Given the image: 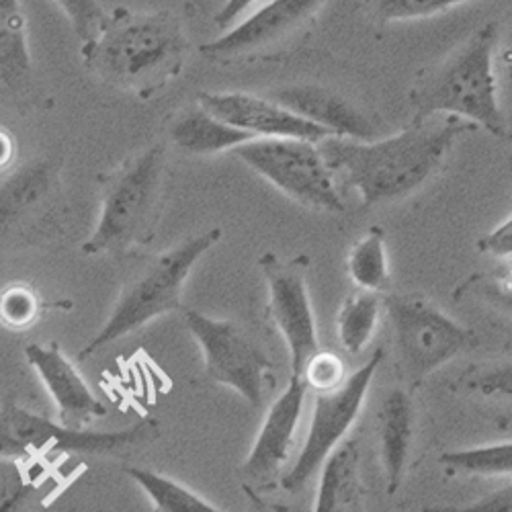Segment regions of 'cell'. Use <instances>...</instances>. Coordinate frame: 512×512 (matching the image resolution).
<instances>
[{
    "instance_id": "6da1fadb",
    "label": "cell",
    "mask_w": 512,
    "mask_h": 512,
    "mask_svg": "<svg viewBox=\"0 0 512 512\" xmlns=\"http://www.w3.org/2000/svg\"><path fill=\"white\" fill-rule=\"evenodd\" d=\"M478 132L459 117L414 119L406 130L375 142L322 140L320 152L336 185L357 191L363 209L398 203L418 193L447 162L455 144Z\"/></svg>"
},
{
    "instance_id": "7a4b0ae2",
    "label": "cell",
    "mask_w": 512,
    "mask_h": 512,
    "mask_svg": "<svg viewBox=\"0 0 512 512\" xmlns=\"http://www.w3.org/2000/svg\"><path fill=\"white\" fill-rule=\"evenodd\" d=\"M82 60L99 80L150 99L185 66L187 37L170 11L107 13L101 29L82 44Z\"/></svg>"
},
{
    "instance_id": "3957f363",
    "label": "cell",
    "mask_w": 512,
    "mask_h": 512,
    "mask_svg": "<svg viewBox=\"0 0 512 512\" xmlns=\"http://www.w3.org/2000/svg\"><path fill=\"white\" fill-rule=\"evenodd\" d=\"M496 44L498 25L490 21L443 60L422 68L408 93L414 119L459 117L496 138H508L494 70Z\"/></svg>"
},
{
    "instance_id": "277c9868",
    "label": "cell",
    "mask_w": 512,
    "mask_h": 512,
    "mask_svg": "<svg viewBox=\"0 0 512 512\" xmlns=\"http://www.w3.org/2000/svg\"><path fill=\"white\" fill-rule=\"evenodd\" d=\"M168 168V146L156 142L101 177L99 220L82 244L84 254H113L154 238Z\"/></svg>"
},
{
    "instance_id": "5b68a950",
    "label": "cell",
    "mask_w": 512,
    "mask_h": 512,
    "mask_svg": "<svg viewBox=\"0 0 512 512\" xmlns=\"http://www.w3.org/2000/svg\"><path fill=\"white\" fill-rule=\"evenodd\" d=\"M222 234V228L193 234L148 261L140 273L123 285L107 322L78 353V361L97 355L160 316L181 312L183 291L193 267L222 240Z\"/></svg>"
},
{
    "instance_id": "8992f818",
    "label": "cell",
    "mask_w": 512,
    "mask_h": 512,
    "mask_svg": "<svg viewBox=\"0 0 512 512\" xmlns=\"http://www.w3.org/2000/svg\"><path fill=\"white\" fill-rule=\"evenodd\" d=\"M398 375L416 392L437 369L478 345L474 330L465 328L431 297L422 293H388L383 297Z\"/></svg>"
},
{
    "instance_id": "52a82bcc",
    "label": "cell",
    "mask_w": 512,
    "mask_h": 512,
    "mask_svg": "<svg viewBox=\"0 0 512 512\" xmlns=\"http://www.w3.org/2000/svg\"><path fill=\"white\" fill-rule=\"evenodd\" d=\"M158 435L160 424L152 416L111 433L91 429L72 431L48 416L23 408L13 398L0 404V457L3 459H29L37 455L123 457L148 447Z\"/></svg>"
},
{
    "instance_id": "ba28073f",
    "label": "cell",
    "mask_w": 512,
    "mask_h": 512,
    "mask_svg": "<svg viewBox=\"0 0 512 512\" xmlns=\"http://www.w3.org/2000/svg\"><path fill=\"white\" fill-rule=\"evenodd\" d=\"M234 156L297 205L324 213H343L347 209L316 142L259 138L240 146Z\"/></svg>"
},
{
    "instance_id": "9c48e42d",
    "label": "cell",
    "mask_w": 512,
    "mask_h": 512,
    "mask_svg": "<svg viewBox=\"0 0 512 512\" xmlns=\"http://www.w3.org/2000/svg\"><path fill=\"white\" fill-rule=\"evenodd\" d=\"M185 326L201 349L205 377L232 388L252 408H259L273 381V363L265 351L234 320L189 310Z\"/></svg>"
},
{
    "instance_id": "30bf717a",
    "label": "cell",
    "mask_w": 512,
    "mask_h": 512,
    "mask_svg": "<svg viewBox=\"0 0 512 512\" xmlns=\"http://www.w3.org/2000/svg\"><path fill=\"white\" fill-rule=\"evenodd\" d=\"M259 269L267 287V316L283 336L291 375H302L306 363L320 351L308 285L312 259L304 252L279 256L267 250L259 256Z\"/></svg>"
},
{
    "instance_id": "8fae6325",
    "label": "cell",
    "mask_w": 512,
    "mask_h": 512,
    "mask_svg": "<svg viewBox=\"0 0 512 512\" xmlns=\"http://www.w3.org/2000/svg\"><path fill=\"white\" fill-rule=\"evenodd\" d=\"M328 0H269L199 52L218 64L252 62L287 52L304 37Z\"/></svg>"
},
{
    "instance_id": "7c38bea8",
    "label": "cell",
    "mask_w": 512,
    "mask_h": 512,
    "mask_svg": "<svg viewBox=\"0 0 512 512\" xmlns=\"http://www.w3.org/2000/svg\"><path fill=\"white\" fill-rule=\"evenodd\" d=\"M383 355L386 353L381 349L375 351L371 359L340 383L336 390L316 396L306 443L289 472L281 478V488L285 492H300L332 455V451L343 443L365 404L373 375L381 365Z\"/></svg>"
},
{
    "instance_id": "4fadbf2b",
    "label": "cell",
    "mask_w": 512,
    "mask_h": 512,
    "mask_svg": "<svg viewBox=\"0 0 512 512\" xmlns=\"http://www.w3.org/2000/svg\"><path fill=\"white\" fill-rule=\"evenodd\" d=\"M269 97L322 127L330 138L353 142H375L381 138L379 117L365 103L334 87L314 82L283 84L281 89L271 91Z\"/></svg>"
},
{
    "instance_id": "5bb4252c",
    "label": "cell",
    "mask_w": 512,
    "mask_h": 512,
    "mask_svg": "<svg viewBox=\"0 0 512 512\" xmlns=\"http://www.w3.org/2000/svg\"><path fill=\"white\" fill-rule=\"evenodd\" d=\"M306 394V381L300 375H291L281 396L271 404L261 431L242 463V484L263 492L273 480H277L281 467L291 455Z\"/></svg>"
},
{
    "instance_id": "9a60e30c",
    "label": "cell",
    "mask_w": 512,
    "mask_h": 512,
    "mask_svg": "<svg viewBox=\"0 0 512 512\" xmlns=\"http://www.w3.org/2000/svg\"><path fill=\"white\" fill-rule=\"evenodd\" d=\"M199 105L216 115L218 119L234 125L236 130L248 134L254 140L293 138L320 144L330 138L322 127L295 115L271 97H259L240 91L226 93H199Z\"/></svg>"
},
{
    "instance_id": "2e32d148",
    "label": "cell",
    "mask_w": 512,
    "mask_h": 512,
    "mask_svg": "<svg viewBox=\"0 0 512 512\" xmlns=\"http://www.w3.org/2000/svg\"><path fill=\"white\" fill-rule=\"evenodd\" d=\"M27 363L37 371L58 408V422L66 429L82 431L107 416L105 404L93 394L76 365L64 355L58 343L25 347Z\"/></svg>"
},
{
    "instance_id": "e0dca14e",
    "label": "cell",
    "mask_w": 512,
    "mask_h": 512,
    "mask_svg": "<svg viewBox=\"0 0 512 512\" xmlns=\"http://www.w3.org/2000/svg\"><path fill=\"white\" fill-rule=\"evenodd\" d=\"M60 168L50 158L23 164L0 185V246L33 226L58 197Z\"/></svg>"
},
{
    "instance_id": "ac0fdd59",
    "label": "cell",
    "mask_w": 512,
    "mask_h": 512,
    "mask_svg": "<svg viewBox=\"0 0 512 512\" xmlns=\"http://www.w3.org/2000/svg\"><path fill=\"white\" fill-rule=\"evenodd\" d=\"M381 465L386 474V492L394 496L408 474L416 431V408L412 392L396 388L381 400L377 414Z\"/></svg>"
},
{
    "instance_id": "d6986e66",
    "label": "cell",
    "mask_w": 512,
    "mask_h": 512,
    "mask_svg": "<svg viewBox=\"0 0 512 512\" xmlns=\"http://www.w3.org/2000/svg\"><path fill=\"white\" fill-rule=\"evenodd\" d=\"M0 89L27 105L37 97L27 17L21 0H0Z\"/></svg>"
},
{
    "instance_id": "ffe728a7",
    "label": "cell",
    "mask_w": 512,
    "mask_h": 512,
    "mask_svg": "<svg viewBox=\"0 0 512 512\" xmlns=\"http://www.w3.org/2000/svg\"><path fill=\"white\" fill-rule=\"evenodd\" d=\"M320 469L312 512H367L361 478V441L357 437L340 443Z\"/></svg>"
},
{
    "instance_id": "44dd1931",
    "label": "cell",
    "mask_w": 512,
    "mask_h": 512,
    "mask_svg": "<svg viewBox=\"0 0 512 512\" xmlns=\"http://www.w3.org/2000/svg\"><path fill=\"white\" fill-rule=\"evenodd\" d=\"M170 142L187 156H218L236 152L246 142L254 140L248 134L236 130L234 125L218 119L205 111L199 103L181 111L170 125Z\"/></svg>"
},
{
    "instance_id": "7402d4cb",
    "label": "cell",
    "mask_w": 512,
    "mask_h": 512,
    "mask_svg": "<svg viewBox=\"0 0 512 512\" xmlns=\"http://www.w3.org/2000/svg\"><path fill=\"white\" fill-rule=\"evenodd\" d=\"M386 230L371 226L347 252V273L365 291L388 293L392 289V269L388 259Z\"/></svg>"
},
{
    "instance_id": "603a6c76",
    "label": "cell",
    "mask_w": 512,
    "mask_h": 512,
    "mask_svg": "<svg viewBox=\"0 0 512 512\" xmlns=\"http://www.w3.org/2000/svg\"><path fill=\"white\" fill-rule=\"evenodd\" d=\"M381 308V297L373 291L357 289L345 297L336 316V326L340 345L345 347L347 353L359 355L365 351L375 336Z\"/></svg>"
},
{
    "instance_id": "cb8c5ba5",
    "label": "cell",
    "mask_w": 512,
    "mask_h": 512,
    "mask_svg": "<svg viewBox=\"0 0 512 512\" xmlns=\"http://www.w3.org/2000/svg\"><path fill=\"white\" fill-rule=\"evenodd\" d=\"M130 476L154 506V512H224L207 502L203 496L187 488L185 484L162 476L146 467H125Z\"/></svg>"
},
{
    "instance_id": "d4e9b609",
    "label": "cell",
    "mask_w": 512,
    "mask_h": 512,
    "mask_svg": "<svg viewBox=\"0 0 512 512\" xmlns=\"http://www.w3.org/2000/svg\"><path fill=\"white\" fill-rule=\"evenodd\" d=\"M453 392L488 404H512V359L480 363L453 381Z\"/></svg>"
},
{
    "instance_id": "484cf974",
    "label": "cell",
    "mask_w": 512,
    "mask_h": 512,
    "mask_svg": "<svg viewBox=\"0 0 512 512\" xmlns=\"http://www.w3.org/2000/svg\"><path fill=\"white\" fill-rule=\"evenodd\" d=\"M445 476L500 478L512 476V443L447 451L441 455Z\"/></svg>"
},
{
    "instance_id": "4316f807",
    "label": "cell",
    "mask_w": 512,
    "mask_h": 512,
    "mask_svg": "<svg viewBox=\"0 0 512 512\" xmlns=\"http://www.w3.org/2000/svg\"><path fill=\"white\" fill-rule=\"evenodd\" d=\"M474 3H498V0H365L369 13L379 23H404L429 19L457 7Z\"/></svg>"
},
{
    "instance_id": "83f0119b",
    "label": "cell",
    "mask_w": 512,
    "mask_h": 512,
    "mask_svg": "<svg viewBox=\"0 0 512 512\" xmlns=\"http://www.w3.org/2000/svg\"><path fill=\"white\" fill-rule=\"evenodd\" d=\"M39 314L41 300L31 285L11 283L0 291V324L7 330H27L39 320Z\"/></svg>"
},
{
    "instance_id": "f1b7e54d",
    "label": "cell",
    "mask_w": 512,
    "mask_h": 512,
    "mask_svg": "<svg viewBox=\"0 0 512 512\" xmlns=\"http://www.w3.org/2000/svg\"><path fill=\"white\" fill-rule=\"evenodd\" d=\"M300 377L306 381L308 390H314L316 394L332 392L345 381V363L338 355L320 349L306 363Z\"/></svg>"
},
{
    "instance_id": "f546056e",
    "label": "cell",
    "mask_w": 512,
    "mask_h": 512,
    "mask_svg": "<svg viewBox=\"0 0 512 512\" xmlns=\"http://www.w3.org/2000/svg\"><path fill=\"white\" fill-rule=\"evenodd\" d=\"M54 3L68 17L76 37L82 44L89 41L107 19L101 0H54Z\"/></svg>"
},
{
    "instance_id": "4dcf8cb0",
    "label": "cell",
    "mask_w": 512,
    "mask_h": 512,
    "mask_svg": "<svg viewBox=\"0 0 512 512\" xmlns=\"http://www.w3.org/2000/svg\"><path fill=\"white\" fill-rule=\"evenodd\" d=\"M463 295H478L484 304L512 318V285L502 283L496 275H474L467 279L455 291V297Z\"/></svg>"
},
{
    "instance_id": "1f68e13d",
    "label": "cell",
    "mask_w": 512,
    "mask_h": 512,
    "mask_svg": "<svg viewBox=\"0 0 512 512\" xmlns=\"http://www.w3.org/2000/svg\"><path fill=\"white\" fill-rule=\"evenodd\" d=\"M494 70L498 82L500 107L512 132V21L504 41L498 48V54H494Z\"/></svg>"
},
{
    "instance_id": "d6a6232c",
    "label": "cell",
    "mask_w": 512,
    "mask_h": 512,
    "mask_svg": "<svg viewBox=\"0 0 512 512\" xmlns=\"http://www.w3.org/2000/svg\"><path fill=\"white\" fill-rule=\"evenodd\" d=\"M422 512H512V486L494 490L469 506H429Z\"/></svg>"
},
{
    "instance_id": "836d02e7",
    "label": "cell",
    "mask_w": 512,
    "mask_h": 512,
    "mask_svg": "<svg viewBox=\"0 0 512 512\" xmlns=\"http://www.w3.org/2000/svg\"><path fill=\"white\" fill-rule=\"evenodd\" d=\"M478 250L490 254L494 259H512V211L494 230L478 240Z\"/></svg>"
},
{
    "instance_id": "e575fe53",
    "label": "cell",
    "mask_w": 512,
    "mask_h": 512,
    "mask_svg": "<svg viewBox=\"0 0 512 512\" xmlns=\"http://www.w3.org/2000/svg\"><path fill=\"white\" fill-rule=\"evenodd\" d=\"M259 3L261 0H224V3L218 7V11L213 13L211 21L220 31H228Z\"/></svg>"
},
{
    "instance_id": "d590c367",
    "label": "cell",
    "mask_w": 512,
    "mask_h": 512,
    "mask_svg": "<svg viewBox=\"0 0 512 512\" xmlns=\"http://www.w3.org/2000/svg\"><path fill=\"white\" fill-rule=\"evenodd\" d=\"M242 492L246 494L252 512H310L304 502H287V500H275L265 496L263 492H256L254 488L242 484Z\"/></svg>"
},
{
    "instance_id": "8d00e7d4",
    "label": "cell",
    "mask_w": 512,
    "mask_h": 512,
    "mask_svg": "<svg viewBox=\"0 0 512 512\" xmlns=\"http://www.w3.org/2000/svg\"><path fill=\"white\" fill-rule=\"evenodd\" d=\"M13 158H15V140L7 130L0 127V170L11 166Z\"/></svg>"
},
{
    "instance_id": "74e56055",
    "label": "cell",
    "mask_w": 512,
    "mask_h": 512,
    "mask_svg": "<svg viewBox=\"0 0 512 512\" xmlns=\"http://www.w3.org/2000/svg\"><path fill=\"white\" fill-rule=\"evenodd\" d=\"M213 3H216V0H185V7L191 17H201L211 9Z\"/></svg>"
},
{
    "instance_id": "f35d334b",
    "label": "cell",
    "mask_w": 512,
    "mask_h": 512,
    "mask_svg": "<svg viewBox=\"0 0 512 512\" xmlns=\"http://www.w3.org/2000/svg\"><path fill=\"white\" fill-rule=\"evenodd\" d=\"M506 140H510V144H512V132L508 134V138H506Z\"/></svg>"
}]
</instances>
